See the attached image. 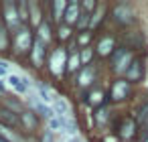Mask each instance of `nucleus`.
<instances>
[{"mask_svg": "<svg viewBox=\"0 0 148 142\" xmlns=\"http://www.w3.org/2000/svg\"><path fill=\"white\" fill-rule=\"evenodd\" d=\"M4 19H6V25H8V27H12V29H16V27H18L21 14L16 12V8H14L10 2H6V4H4Z\"/></svg>", "mask_w": 148, "mask_h": 142, "instance_id": "obj_4", "label": "nucleus"}, {"mask_svg": "<svg viewBox=\"0 0 148 142\" xmlns=\"http://www.w3.org/2000/svg\"><path fill=\"white\" fill-rule=\"evenodd\" d=\"M43 51H45V49H43V41H37V43L33 45V61H35L37 65L43 61Z\"/></svg>", "mask_w": 148, "mask_h": 142, "instance_id": "obj_11", "label": "nucleus"}, {"mask_svg": "<svg viewBox=\"0 0 148 142\" xmlns=\"http://www.w3.org/2000/svg\"><path fill=\"white\" fill-rule=\"evenodd\" d=\"M67 63H69V61H67V57H65V51H63V49H57V51H53V53H51L49 65H51L53 75H61Z\"/></svg>", "mask_w": 148, "mask_h": 142, "instance_id": "obj_1", "label": "nucleus"}, {"mask_svg": "<svg viewBox=\"0 0 148 142\" xmlns=\"http://www.w3.org/2000/svg\"><path fill=\"white\" fill-rule=\"evenodd\" d=\"M128 89H130L128 81L120 79V81H116L114 87H112V97H114V99H124V97L128 95Z\"/></svg>", "mask_w": 148, "mask_h": 142, "instance_id": "obj_6", "label": "nucleus"}, {"mask_svg": "<svg viewBox=\"0 0 148 142\" xmlns=\"http://www.w3.org/2000/svg\"><path fill=\"white\" fill-rule=\"evenodd\" d=\"M67 142H79V138H77V134H71V136H69V140H67Z\"/></svg>", "mask_w": 148, "mask_h": 142, "instance_id": "obj_29", "label": "nucleus"}, {"mask_svg": "<svg viewBox=\"0 0 148 142\" xmlns=\"http://www.w3.org/2000/svg\"><path fill=\"white\" fill-rule=\"evenodd\" d=\"M65 2H63V0H57V2L53 4V19L55 21H61L63 16H65Z\"/></svg>", "mask_w": 148, "mask_h": 142, "instance_id": "obj_10", "label": "nucleus"}, {"mask_svg": "<svg viewBox=\"0 0 148 142\" xmlns=\"http://www.w3.org/2000/svg\"><path fill=\"white\" fill-rule=\"evenodd\" d=\"M6 81H8V87L14 89L16 93H27V87H29V81H27V79H23V77L10 73V75L6 77Z\"/></svg>", "mask_w": 148, "mask_h": 142, "instance_id": "obj_3", "label": "nucleus"}, {"mask_svg": "<svg viewBox=\"0 0 148 142\" xmlns=\"http://www.w3.org/2000/svg\"><path fill=\"white\" fill-rule=\"evenodd\" d=\"M112 49H114V41H112V39H103V41L97 45L99 55H110V53H112Z\"/></svg>", "mask_w": 148, "mask_h": 142, "instance_id": "obj_12", "label": "nucleus"}, {"mask_svg": "<svg viewBox=\"0 0 148 142\" xmlns=\"http://www.w3.org/2000/svg\"><path fill=\"white\" fill-rule=\"evenodd\" d=\"M0 95H2V87H0Z\"/></svg>", "mask_w": 148, "mask_h": 142, "instance_id": "obj_34", "label": "nucleus"}, {"mask_svg": "<svg viewBox=\"0 0 148 142\" xmlns=\"http://www.w3.org/2000/svg\"><path fill=\"white\" fill-rule=\"evenodd\" d=\"M35 87H37V93H39V99H43V102H51V104H53V99H55V95L51 93V89H49V87H45L43 83H37Z\"/></svg>", "mask_w": 148, "mask_h": 142, "instance_id": "obj_9", "label": "nucleus"}, {"mask_svg": "<svg viewBox=\"0 0 148 142\" xmlns=\"http://www.w3.org/2000/svg\"><path fill=\"white\" fill-rule=\"evenodd\" d=\"M31 43H33L31 33H29L27 29H21L18 35L14 37V47H16V51H27V49L31 47Z\"/></svg>", "mask_w": 148, "mask_h": 142, "instance_id": "obj_2", "label": "nucleus"}, {"mask_svg": "<svg viewBox=\"0 0 148 142\" xmlns=\"http://www.w3.org/2000/svg\"><path fill=\"white\" fill-rule=\"evenodd\" d=\"M126 75H128V79H132V81H134V79H138V77L142 75V71H140V63H138V61H134Z\"/></svg>", "mask_w": 148, "mask_h": 142, "instance_id": "obj_13", "label": "nucleus"}, {"mask_svg": "<svg viewBox=\"0 0 148 142\" xmlns=\"http://www.w3.org/2000/svg\"><path fill=\"white\" fill-rule=\"evenodd\" d=\"M89 57H91V51H89V49L81 53V61H89Z\"/></svg>", "mask_w": 148, "mask_h": 142, "instance_id": "obj_28", "label": "nucleus"}, {"mask_svg": "<svg viewBox=\"0 0 148 142\" xmlns=\"http://www.w3.org/2000/svg\"><path fill=\"white\" fill-rule=\"evenodd\" d=\"M87 39H89V35H81V39H79V41H81V43H87Z\"/></svg>", "mask_w": 148, "mask_h": 142, "instance_id": "obj_32", "label": "nucleus"}, {"mask_svg": "<svg viewBox=\"0 0 148 142\" xmlns=\"http://www.w3.org/2000/svg\"><path fill=\"white\" fill-rule=\"evenodd\" d=\"M59 37H61V39H67V37H69V27L59 29Z\"/></svg>", "mask_w": 148, "mask_h": 142, "instance_id": "obj_26", "label": "nucleus"}, {"mask_svg": "<svg viewBox=\"0 0 148 142\" xmlns=\"http://www.w3.org/2000/svg\"><path fill=\"white\" fill-rule=\"evenodd\" d=\"M79 63H81V57L73 53V55L69 57V63H67V69H71V71H75V69L79 67Z\"/></svg>", "mask_w": 148, "mask_h": 142, "instance_id": "obj_18", "label": "nucleus"}, {"mask_svg": "<svg viewBox=\"0 0 148 142\" xmlns=\"http://www.w3.org/2000/svg\"><path fill=\"white\" fill-rule=\"evenodd\" d=\"M79 16H81V10H79V6L73 2V4H69L67 6V12H65V21L69 23V25H73V23H77L79 21Z\"/></svg>", "mask_w": 148, "mask_h": 142, "instance_id": "obj_7", "label": "nucleus"}, {"mask_svg": "<svg viewBox=\"0 0 148 142\" xmlns=\"http://www.w3.org/2000/svg\"><path fill=\"white\" fill-rule=\"evenodd\" d=\"M77 23H79V27H85V25H87V14H81Z\"/></svg>", "mask_w": 148, "mask_h": 142, "instance_id": "obj_27", "label": "nucleus"}, {"mask_svg": "<svg viewBox=\"0 0 148 142\" xmlns=\"http://www.w3.org/2000/svg\"><path fill=\"white\" fill-rule=\"evenodd\" d=\"M39 41H45V43L49 41V25H47V23H45V25H43V23L39 25Z\"/></svg>", "mask_w": 148, "mask_h": 142, "instance_id": "obj_16", "label": "nucleus"}, {"mask_svg": "<svg viewBox=\"0 0 148 142\" xmlns=\"http://www.w3.org/2000/svg\"><path fill=\"white\" fill-rule=\"evenodd\" d=\"M122 134H124V136H132V124H130V122H128V124H124Z\"/></svg>", "mask_w": 148, "mask_h": 142, "instance_id": "obj_24", "label": "nucleus"}, {"mask_svg": "<svg viewBox=\"0 0 148 142\" xmlns=\"http://www.w3.org/2000/svg\"><path fill=\"white\" fill-rule=\"evenodd\" d=\"M91 75H93V71H91L89 67H87V69H83V71H81V75H79V83H81V85H87V83L91 81Z\"/></svg>", "mask_w": 148, "mask_h": 142, "instance_id": "obj_17", "label": "nucleus"}, {"mask_svg": "<svg viewBox=\"0 0 148 142\" xmlns=\"http://www.w3.org/2000/svg\"><path fill=\"white\" fill-rule=\"evenodd\" d=\"M101 14H103V6H99V8H97L95 16H91V23H89V25H91V27H95V25H97V23L101 21Z\"/></svg>", "mask_w": 148, "mask_h": 142, "instance_id": "obj_21", "label": "nucleus"}, {"mask_svg": "<svg viewBox=\"0 0 148 142\" xmlns=\"http://www.w3.org/2000/svg\"><path fill=\"white\" fill-rule=\"evenodd\" d=\"M23 122L31 128V130H35L37 128V120H35V114H31V112H27V114H23Z\"/></svg>", "mask_w": 148, "mask_h": 142, "instance_id": "obj_15", "label": "nucleus"}, {"mask_svg": "<svg viewBox=\"0 0 148 142\" xmlns=\"http://www.w3.org/2000/svg\"><path fill=\"white\" fill-rule=\"evenodd\" d=\"M85 8L91 10V8H95V4H93V2H85Z\"/></svg>", "mask_w": 148, "mask_h": 142, "instance_id": "obj_31", "label": "nucleus"}, {"mask_svg": "<svg viewBox=\"0 0 148 142\" xmlns=\"http://www.w3.org/2000/svg\"><path fill=\"white\" fill-rule=\"evenodd\" d=\"M128 61H130V55H128V53H124V55H122V59L116 63V69H118V71H124V69L128 67V65H126Z\"/></svg>", "mask_w": 148, "mask_h": 142, "instance_id": "obj_20", "label": "nucleus"}, {"mask_svg": "<svg viewBox=\"0 0 148 142\" xmlns=\"http://www.w3.org/2000/svg\"><path fill=\"white\" fill-rule=\"evenodd\" d=\"M0 142H6V140H4V138H2V136H0Z\"/></svg>", "mask_w": 148, "mask_h": 142, "instance_id": "obj_33", "label": "nucleus"}, {"mask_svg": "<svg viewBox=\"0 0 148 142\" xmlns=\"http://www.w3.org/2000/svg\"><path fill=\"white\" fill-rule=\"evenodd\" d=\"M6 47V35H4V31L0 29V49H4Z\"/></svg>", "mask_w": 148, "mask_h": 142, "instance_id": "obj_25", "label": "nucleus"}, {"mask_svg": "<svg viewBox=\"0 0 148 142\" xmlns=\"http://www.w3.org/2000/svg\"><path fill=\"white\" fill-rule=\"evenodd\" d=\"M0 136H2L6 142H25L16 132H12L8 126H2V124H0Z\"/></svg>", "mask_w": 148, "mask_h": 142, "instance_id": "obj_8", "label": "nucleus"}, {"mask_svg": "<svg viewBox=\"0 0 148 142\" xmlns=\"http://www.w3.org/2000/svg\"><path fill=\"white\" fill-rule=\"evenodd\" d=\"M146 134H148V130H146Z\"/></svg>", "mask_w": 148, "mask_h": 142, "instance_id": "obj_35", "label": "nucleus"}, {"mask_svg": "<svg viewBox=\"0 0 148 142\" xmlns=\"http://www.w3.org/2000/svg\"><path fill=\"white\" fill-rule=\"evenodd\" d=\"M0 75H6V77L10 75V73H8V63H6V61H0Z\"/></svg>", "mask_w": 148, "mask_h": 142, "instance_id": "obj_23", "label": "nucleus"}, {"mask_svg": "<svg viewBox=\"0 0 148 142\" xmlns=\"http://www.w3.org/2000/svg\"><path fill=\"white\" fill-rule=\"evenodd\" d=\"M116 16H118V21H120V23H130V10H128V8H124V6L116 8Z\"/></svg>", "mask_w": 148, "mask_h": 142, "instance_id": "obj_14", "label": "nucleus"}, {"mask_svg": "<svg viewBox=\"0 0 148 142\" xmlns=\"http://www.w3.org/2000/svg\"><path fill=\"white\" fill-rule=\"evenodd\" d=\"M53 110H55V114H57L59 118H69V116H71L69 104H67L63 97H57V95H55V99H53Z\"/></svg>", "mask_w": 148, "mask_h": 142, "instance_id": "obj_5", "label": "nucleus"}, {"mask_svg": "<svg viewBox=\"0 0 148 142\" xmlns=\"http://www.w3.org/2000/svg\"><path fill=\"white\" fill-rule=\"evenodd\" d=\"M0 116H2L8 124H12V126H16V124H18V118H16L12 112H6V110H4V112H0Z\"/></svg>", "mask_w": 148, "mask_h": 142, "instance_id": "obj_19", "label": "nucleus"}, {"mask_svg": "<svg viewBox=\"0 0 148 142\" xmlns=\"http://www.w3.org/2000/svg\"><path fill=\"white\" fill-rule=\"evenodd\" d=\"M29 8L33 10V23H37V25H41V23H39V8H37V6H35L33 2L29 4Z\"/></svg>", "mask_w": 148, "mask_h": 142, "instance_id": "obj_22", "label": "nucleus"}, {"mask_svg": "<svg viewBox=\"0 0 148 142\" xmlns=\"http://www.w3.org/2000/svg\"><path fill=\"white\" fill-rule=\"evenodd\" d=\"M45 142H55V138H53V134H51V132L45 136Z\"/></svg>", "mask_w": 148, "mask_h": 142, "instance_id": "obj_30", "label": "nucleus"}, {"mask_svg": "<svg viewBox=\"0 0 148 142\" xmlns=\"http://www.w3.org/2000/svg\"><path fill=\"white\" fill-rule=\"evenodd\" d=\"M146 122H148V118H146Z\"/></svg>", "mask_w": 148, "mask_h": 142, "instance_id": "obj_36", "label": "nucleus"}, {"mask_svg": "<svg viewBox=\"0 0 148 142\" xmlns=\"http://www.w3.org/2000/svg\"><path fill=\"white\" fill-rule=\"evenodd\" d=\"M146 142H148V140H146Z\"/></svg>", "mask_w": 148, "mask_h": 142, "instance_id": "obj_37", "label": "nucleus"}]
</instances>
